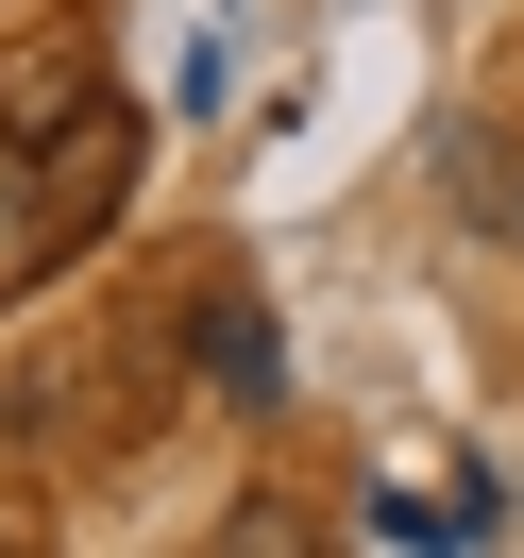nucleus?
<instances>
[{
    "instance_id": "obj_1",
    "label": "nucleus",
    "mask_w": 524,
    "mask_h": 558,
    "mask_svg": "<svg viewBox=\"0 0 524 558\" xmlns=\"http://www.w3.org/2000/svg\"><path fill=\"white\" fill-rule=\"evenodd\" d=\"M17 170H35V254H85L119 220V186H136V119L85 102V119H51V136H17Z\"/></svg>"
},
{
    "instance_id": "obj_2",
    "label": "nucleus",
    "mask_w": 524,
    "mask_h": 558,
    "mask_svg": "<svg viewBox=\"0 0 524 558\" xmlns=\"http://www.w3.org/2000/svg\"><path fill=\"white\" fill-rule=\"evenodd\" d=\"M204 373H220V407H271V389H288V339L254 305H204Z\"/></svg>"
},
{
    "instance_id": "obj_3",
    "label": "nucleus",
    "mask_w": 524,
    "mask_h": 558,
    "mask_svg": "<svg viewBox=\"0 0 524 558\" xmlns=\"http://www.w3.org/2000/svg\"><path fill=\"white\" fill-rule=\"evenodd\" d=\"M51 119H85V69L69 51H17L0 69V136H51Z\"/></svg>"
},
{
    "instance_id": "obj_4",
    "label": "nucleus",
    "mask_w": 524,
    "mask_h": 558,
    "mask_svg": "<svg viewBox=\"0 0 524 558\" xmlns=\"http://www.w3.org/2000/svg\"><path fill=\"white\" fill-rule=\"evenodd\" d=\"M17 271H51V254H35V170H17V136H0V288Z\"/></svg>"
},
{
    "instance_id": "obj_5",
    "label": "nucleus",
    "mask_w": 524,
    "mask_h": 558,
    "mask_svg": "<svg viewBox=\"0 0 524 558\" xmlns=\"http://www.w3.org/2000/svg\"><path fill=\"white\" fill-rule=\"evenodd\" d=\"M237 558H305V542H288V524H254V542H237Z\"/></svg>"
}]
</instances>
